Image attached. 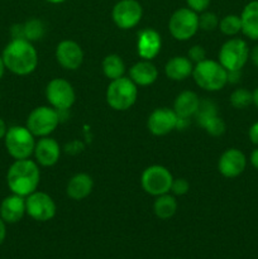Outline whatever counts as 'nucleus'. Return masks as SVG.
Wrapping results in <instances>:
<instances>
[{
    "instance_id": "obj_42",
    "label": "nucleus",
    "mask_w": 258,
    "mask_h": 259,
    "mask_svg": "<svg viewBox=\"0 0 258 259\" xmlns=\"http://www.w3.org/2000/svg\"><path fill=\"white\" fill-rule=\"evenodd\" d=\"M253 93V104L255 105V108L258 109V88L255 89L254 91H252Z\"/></svg>"
},
{
    "instance_id": "obj_4",
    "label": "nucleus",
    "mask_w": 258,
    "mask_h": 259,
    "mask_svg": "<svg viewBox=\"0 0 258 259\" xmlns=\"http://www.w3.org/2000/svg\"><path fill=\"white\" fill-rule=\"evenodd\" d=\"M138 98V86L129 77L111 80L106 89V103L116 111L129 110Z\"/></svg>"
},
{
    "instance_id": "obj_2",
    "label": "nucleus",
    "mask_w": 258,
    "mask_h": 259,
    "mask_svg": "<svg viewBox=\"0 0 258 259\" xmlns=\"http://www.w3.org/2000/svg\"><path fill=\"white\" fill-rule=\"evenodd\" d=\"M40 180L38 163L33 159H15L7 172V185L10 192L27 197L37 191Z\"/></svg>"
},
{
    "instance_id": "obj_13",
    "label": "nucleus",
    "mask_w": 258,
    "mask_h": 259,
    "mask_svg": "<svg viewBox=\"0 0 258 259\" xmlns=\"http://www.w3.org/2000/svg\"><path fill=\"white\" fill-rule=\"evenodd\" d=\"M179 116L176 115L174 109L157 108L149 114L147 120V128L153 136L162 137L167 136L177 128Z\"/></svg>"
},
{
    "instance_id": "obj_18",
    "label": "nucleus",
    "mask_w": 258,
    "mask_h": 259,
    "mask_svg": "<svg viewBox=\"0 0 258 259\" xmlns=\"http://www.w3.org/2000/svg\"><path fill=\"white\" fill-rule=\"evenodd\" d=\"M25 214V197L12 194L3 199L0 204V218L7 224L20 222Z\"/></svg>"
},
{
    "instance_id": "obj_29",
    "label": "nucleus",
    "mask_w": 258,
    "mask_h": 259,
    "mask_svg": "<svg viewBox=\"0 0 258 259\" xmlns=\"http://www.w3.org/2000/svg\"><path fill=\"white\" fill-rule=\"evenodd\" d=\"M230 105L238 110H243V109L248 108L253 104V93L248 89L239 88L235 89L232 94H230Z\"/></svg>"
},
{
    "instance_id": "obj_12",
    "label": "nucleus",
    "mask_w": 258,
    "mask_h": 259,
    "mask_svg": "<svg viewBox=\"0 0 258 259\" xmlns=\"http://www.w3.org/2000/svg\"><path fill=\"white\" fill-rule=\"evenodd\" d=\"M56 211L55 200L46 192L34 191L25 197V212L35 222H48L55 218Z\"/></svg>"
},
{
    "instance_id": "obj_41",
    "label": "nucleus",
    "mask_w": 258,
    "mask_h": 259,
    "mask_svg": "<svg viewBox=\"0 0 258 259\" xmlns=\"http://www.w3.org/2000/svg\"><path fill=\"white\" fill-rule=\"evenodd\" d=\"M5 70H7V68H5L4 61H3V57H2V55H0V80H2V78H3V76H4V73H5Z\"/></svg>"
},
{
    "instance_id": "obj_10",
    "label": "nucleus",
    "mask_w": 258,
    "mask_h": 259,
    "mask_svg": "<svg viewBox=\"0 0 258 259\" xmlns=\"http://www.w3.org/2000/svg\"><path fill=\"white\" fill-rule=\"evenodd\" d=\"M46 99L50 106L62 113L72 108L76 100L73 86L65 78H52L46 88Z\"/></svg>"
},
{
    "instance_id": "obj_31",
    "label": "nucleus",
    "mask_w": 258,
    "mask_h": 259,
    "mask_svg": "<svg viewBox=\"0 0 258 259\" xmlns=\"http://www.w3.org/2000/svg\"><path fill=\"white\" fill-rule=\"evenodd\" d=\"M219 27V18L215 13L205 12L200 13L199 15V29L205 30V32H212Z\"/></svg>"
},
{
    "instance_id": "obj_39",
    "label": "nucleus",
    "mask_w": 258,
    "mask_h": 259,
    "mask_svg": "<svg viewBox=\"0 0 258 259\" xmlns=\"http://www.w3.org/2000/svg\"><path fill=\"white\" fill-rule=\"evenodd\" d=\"M249 161L250 164H252L255 169H258V147H255L252 151V153H250L249 156Z\"/></svg>"
},
{
    "instance_id": "obj_21",
    "label": "nucleus",
    "mask_w": 258,
    "mask_h": 259,
    "mask_svg": "<svg viewBox=\"0 0 258 259\" xmlns=\"http://www.w3.org/2000/svg\"><path fill=\"white\" fill-rule=\"evenodd\" d=\"M194 63L187 56H175L164 65V73L172 81H184L192 75Z\"/></svg>"
},
{
    "instance_id": "obj_37",
    "label": "nucleus",
    "mask_w": 258,
    "mask_h": 259,
    "mask_svg": "<svg viewBox=\"0 0 258 259\" xmlns=\"http://www.w3.org/2000/svg\"><path fill=\"white\" fill-rule=\"evenodd\" d=\"M249 60L252 61L253 65L258 68V45L254 46V47L249 51Z\"/></svg>"
},
{
    "instance_id": "obj_32",
    "label": "nucleus",
    "mask_w": 258,
    "mask_h": 259,
    "mask_svg": "<svg viewBox=\"0 0 258 259\" xmlns=\"http://www.w3.org/2000/svg\"><path fill=\"white\" fill-rule=\"evenodd\" d=\"M187 57H189V60L191 61L192 63L196 65V63L206 60V51H205V48L202 47V46L195 45L187 51Z\"/></svg>"
},
{
    "instance_id": "obj_38",
    "label": "nucleus",
    "mask_w": 258,
    "mask_h": 259,
    "mask_svg": "<svg viewBox=\"0 0 258 259\" xmlns=\"http://www.w3.org/2000/svg\"><path fill=\"white\" fill-rule=\"evenodd\" d=\"M5 238H7V223L0 218V245L4 243Z\"/></svg>"
},
{
    "instance_id": "obj_16",
    "label": "nucleus",
    "mask_w": 258,
    "mask_h": 259,
    "mask_svg": "<svg viewBox=\"0 0 258 259\" xmlns=\"http://www.w3.org/2000/svg\"><path fill=\"white\" fill-rule=\"evenodd\" d=\"M161 34L153 28H144L138 33L137 39V52L142 60L152 61L161 52Z\"/></svg>"
},
{
    "instance_id": "obj_9",
    "label": "nucleus",
    "mask_w": 258,
    "mask_h": 259,
    "mask_svg": "<svg viewBox=\"0 0 258 259\" xmlns=\"http://www.w3.org/2000/svg\"><path fill=\"white\" fill-rule=\"evenodd\" d=\"M174 176L168 168L161 164L147 167L141 177V185L144 191L152 196H161L171 191Z\"/></svg>"
},
{
    "instance_id": "obj_17",
    "label": "nucleus",
    "mask_w": 258,
    "mask_h": 259,
    "mask_svg": "<svg viewBox=\"0 0 258 259\" xmlns=\"http://www.w3.org/2000/svg\"><path fill=\"white\" fill-rule=\"evenodd\" d=\"M34 158L39 166L52 167L58 162L61 156V147L56 139L48 137H42L35 142Z\"/></svg>"
},
{
    "instance_id": "obj_5",
    "label": "nucleus",
    "mask_w": 258,
    "mask_h": 259,
    "mask_svg": "<svg viewBox=\"0 0 258 259\" xmlns=\"http://www.w3.org/2000/svg\"><path fill=\"white\" fill-rule=\"evenodd\" d=\"M35 137L27 126L13 125L8 128L4 144L9 156L14 159H27L34 152Z\"/></svg>"
},
{
    "instance_id": "obj_44",
    "label": "nucleus",
    "mask_w": 258,
    "mask_h": 259,
    "mask_svg": "<svg viewBox=\"0 0 258 259\" xmlns=\"http://www.w3.org/2000/svg\"><path fill=\"white\" fill-rule=\"evenodd\" d=\"M0 98H2V94H0Z\"/></svg>"
},
{
    "instance_id": "obj_24",
    "label": "nucleus",
    "mask_w": 258,
    "mask_h": 259,
    "mask_svg": "<svg viewBox=\"0 0 258 259\" xmlns=\"http://www.w3.org/2000/svg\"><path fill=\"white\" fill-rule=\"evenodd\" d=\"M153 211L162 220L171 219L177 211V200L174 195L164 194L157 196L153 204Z\"/></svg>"
},
{
    "instance_id": "obj_20",
    "label": "nucleus",
    "mask_w": 258,
    "mask_h": 259,
    "mask_svg": "<svg viewBox=\"0 0 258 259\" xmlns=\"http://www.w3.org/2000/svg\"><path fill=\"white\" fill-rule=\"evenodd\" d=\"M94 190V180L88 174H76L68 181L66 192L68 197L75 201L86 199Z\"/></svg>"
},
{
    "instance_id": "obj_34",
    "label": "nucleus",
    "mask_w": 258,
    "mask_h": 259,
    "mask_svg": "<svg viewBox=\"0 0 258 259\" xmlns=\"http://www.w3.org/2000/svg\"><path fill=\"white\" fill-rule=\"evenodd\" d=\"M210 3H211V0H186L187 8H190L191 10L196 12L197 14L207 10Z\"/></svg>"
},
{
    "instance_id": "obj_1",
    "label": "nucleus",
    "mask_w": 258,
    "mask_h": 259,
    "mask_svg": "<svg viewBox=\"0 0 258 259\" xmlns=\"http://www.w3.org/2000/svg\"><path fill=\"white\" fill-rule=\"evenodd\" d=\"M5 68L17 76L34 72L38 66V52L32 42L23 38H12L2 53Z\"/></svg>"
},
{
    "instance_id": "obj_40",
    "label": "nucleus",
    "mask_w": 258,
    "mask_h": 259,
    "mask_svg": "<svg viewBox=\"0 0 258 259\" xmlns=\"http://www.w3.org/2000/svg\"><path fill=\"white\" fill-rule=\"evenodd\" d=\"M7 131H8L7 123H5V121L0 118V141H2V139H4L5 134H7Z\"/></svg>"
},
{
    "instance_id": "obj_6",
    "label": "nucleus",
    "mask_w": 258,
    "mask_h": 259,
    "mask_svg": "<svg viewBox=\"0 0 258 259\" xmlns=\"http://www.w3.org/2000/svg\"><path fill=\"white\" fill-rule=\"evenodd\" d=\"M61 120V115L52 106H37L29 113L25 126L34 137H48L56 131Z\"/></svg>"
},
{
    "instance_id": "obj_36",
    "label": "nucleus",
    "mask_w": 258,
    "mask_h": 259,
    "mask_svg": "<svg viewBox=\"0 0 258 259\" xmlns=\"http://www.w3.org/2000/svg\"><path fill=\"white\" fill-rule=\"evenodd\" d=\"M240 76H242V70H239V71H228V82H230V83L239 82Z\"/></svg>"
},
{
    "instance_id": "obj_8",
    "label": "nucleus",
    "mask_w": 258,
    "mask_h": 259,
    "mask_svg": "<svg viewBox=\"0 0 258 259\" xmlns=\"http://www.w3.org/2000/svg\"><path fill=\"white\" fill-rule=\"evenodd\" d=\"M249 47L242 38H230L220 47L219 62L227 71H239L249 60Z\"/></svg>"
},
{
    "instance_id": "obj_30",
    "label": "nucleus",
    "mask_w": 258,
    "mask_h": 259,
    "mask_svg": "<svg viewBox=\"0 0 258 259\" xmlns=\"http://www.w3.org/2000/svg\"><path fill=\"white\" fill-rule=\"evenodd\" d=\"M201 128L205 129V132H206L207 134H210V136L220 137L225 133L227 125H225L224 120H223L219 115H217L205 121L201 125Z\"/></svg>"
},
{
    "instance_id": "obj_26",
    "label": "nucleus",
    "mask_w": 258,
    "mask_h": 259,
    "mask_svg": "<svg viewBox=\"0 0 258 259\" xmlns=\"http://www.w3.org/2000/svg\"><path fill=\"white\" fill-rule=\"evenodd\" d=\"M22 27V38L29 42H37L43 38L46 33V25L38 18H30L27 22L20 24Z\"/></svg>"
},
{
    "instance_id": "obj_23",
    "label": "nucleus",
    "mask_w": 258,
    "mask_h": 259,
    "mask_svg": "<svg viewBox=\"0 0 258 259\" xmlns=\"http://www.w3.org/2000/svg\"><path fill=\"white\" fill-rule=\"evenodd\" d=\"M242 33L252 40H258V0L249 2L240 13Z\"/></svg>"
},
{
    "instance_id": "obj_28",
    "label": "nucleus",
    "mask_w": 258,
    "mask_h": 259,
    "mask_svg": "<svg viewBox=\"0 0 258 259\" xmlns=\"http://www.w3.org/2000/svg\"><path fill=\"white\" fill-rule=\"evenodd\" d=\"M218 115V106L217 104L212 100L209 99H204V100H200V105L197 108L196 113H195V120H196L197 125L201 126L202 124L206 120L211 119L212 116Z\"/></svg>"
},
{
    "instance_id": "obj_25",
    "label": "nucleus",
    "mask_w": 258,
    "mask_h": 259,
    "mask_svg": "<svg viewBox=\"0 0 258 259\" xmlns=\"http://www.w3.org/2000/svg\"><path fill=\"white\" fill-rule=\"evenodd\" d=\"M101 67H103L105 77H108L110 81L123 77L124 73H125V63H124L123 58L115 53L106 56L103 60Z\"/></svg>"
},
{
    "instance_id": "obj_33",
    "label": "nucleus",
    "mask_w": 258,
    "mask_h": 259,
    "mask_svg": "<svg viewBox=\"0 0 258 259\" xmlns=\"http://www.w3.org/2000/svg\"><path fill=\"white\" fill-rule=\"evenodd\" d=\"M190 190V184L185 179H174L171 186V192L175 196H182L186 195Z\"/></svg>"
},
{
    "instance_id": "obj_35",
    "label": "nucleus",
    "mask_w": 258,
    "mask_h": 259,
    "mask_svg": "<svg viewBox=\"0 0 258 259\" xmlns=\"http://www.w3.org/2000/svg\"><path fill=\"white\" fill-rule=\"evenodd\" d=\"M248 137H249V141L255 147H258V121H255V123L250 125L249 131H248Z\"/></svg>"
},
{
    "instance_id": "obj_27",
    "label": "nucleus",
    "mask_w": 258,
    "mask_h": 259,
    "mask_svg": "<svg viewBox=\"0 0 258 259\" xmlns=\"http://www.w3.org/2000/svg\"><path fill=\"white\" fill-rule=\"evenodd\" d=\"M220 32L223 34L228 35V37H234L238 33L242 32V20H240V15L235 14H228L223 17L219 20Z\"/></svg>"
},
{
    "instance_id": "obj_15",
    "label": "nucleus",
    "mask_w": 258,
    "mask_h": 259,
    "mask_svg": "<svg viewBox=\"0 0 258 259\" xmlns=\"http://www.w3.org/2000/svg\"><path fill=\"white\" fill-rule=\"evenodd\" d=\"M247 167V157L240 149L229 148L224 151L218 161L220 175L227 179H235L244 172Z\"/></svg>"
},
{
    "instance_id": "obj_19",
    "label": "nucleus",
    "mask_w": 258,
    "mask_h": 259,
    "mask_svg": "<svg viewBox=\"0 0 258 259\" xmlns=\"http://www.w3.org/2000/svg\"><path fill=\"white\" fill-rule=\"evenodd\" d=\"M129 78L137 86H149L158 78V70L152 61L141 60L129 68Z\"/></svg>"
},
{
    "instance_id": "obj_11",
    "label": "nucleus",
    "mask_w": 258,
    "mask_h": 259,
    "mask_svg": "<svg viewBox=\"0 0 258 259\" xmlns=\"http://www.w3.org/2000/svg\"><path fill=\"white\" fill-rule=\"evenodd\" d=\"M143 17V8L138 0H119L111 10L114 24L123 30L137 27Z\"/></svg>"
},
{
    "instance_id": "obj_14",
    "label": "nucleus",
    "mask_w": 258,
    "mask_h": 259,
    "mask_svg": "<svg viewBox=\"0 0 258 259\" xmlns=\"http://www.w3.org/2000/svg\"><path fill=\"white\" fill-rule=\"evenodd\" d=\"M55 55L58 65L68 71L77 70L83 62V51L75 40L65 39L58 43Z\"/></svg>"
},
{
    "instance_id": "obj_7",
    "label": "nucleus",
    "mask_w": 258,
    "mask_h": 259,
    "mask_svg": "<svg viewBox=\"0 0 258 259\" xmlns=\"http://www.w3.org/2000/svg\"><path fill=\"white\" fill-rule=\"evenodd\" d=\"M168 30L176 40H189L199 30V14L190 8H180L172 13Z\"/></svg>"
},
{
    "instance_id": "obj_22",
    "label": "nucleus",
    "mask_w": 258,
    "mask_h": 259,
    "mask_svg": "<svg viewBox=\"0 0 258 259\" xmlns=\"http://www.w3.org/2000/svg\"><path fill=\"white\" fill-rule=\"evenodd\" d=\"M200 105V98L191 90H185L177 95L174 103V110L179 118L189 119L195 115Z\"/></svg>"
},
{
    "instance_id": "obj_3",
    "label": "nucleus",
    "mask_w": 258,
    "mask_h": 259,
    "mask_svg": "<svg viewBox=\"0 0 258 259\" xmlns=\"http://www.w3.org/2000/svg\"><path fill=\"white\" fill-rule=\"evenodd\" d=\"M192 77L200 89L205 91H219L228 83V71L219 61L204 60L194 65Z\"/></svg>"
},
{
    "instance_id": "obj_43",
    "label": "nucleus",
    "mask_w": 258,
    "mask_h": 259,
    "mask_svg": "<svg viewBox=\"0 0 258 259\" xmlns=\"http://www.w3.org/2000/svg\"><path fill=\"white\" fill-rule=\"evenodd\" d=\"M46 2L51 3V4H61V3L66 2V0H46Z\"/></svg>"
}]
</instances>
